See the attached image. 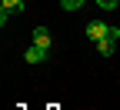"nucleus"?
Masks as SVG:
<instances>
[{
  "mask_svg": "<svg viewBox=\"0 0 120 110\" xmlns=\"http://www.w3.org/2000/svg\"><path fill=\"white\" fill-rule=\"evenodd\" d=\"M117 40H120V30L110 27V34L103 37V40H97V53H100V57H110V53H113V47H117Z\"/></svg>",
  "mask_w": 120,
  "mask_h": 110,
  "instance_id": "obj_1",
  "label": "nucleus"
},
{
  "mask_svg": "<svg viewBox=\"0 0 120 110\" xmlns=\"http://www.w3.org/2000/svg\"><path fill=\"white\" fill-rule=\"evenodd\" d=\"M34 43L43 47V50H50V30L47 27H34Z\"/></svg>",
  "mask_w": 120,
  "mask_h": 110,
  "instance_id": "obj_4",
  "label": "nucleus"
},
{
  "mask_svg": "<svg viewBox=\"0 0 120 110\" xmlns=\"http://www.w3.org/2000/svg\"><path fill=\"white\" fill-rule=\"evenodd\" d=\"M83 4V0H60V7H64V10H77Z\"/></svg>",
  "mask_w": 120,
  "mask_h": 110,
  "instance_id": "obj_6",
  "label": "nucleus"
},
{
  "mask_svg": "<svg viewBox=\"0 0 120 110\" xmlns=\"http://www.w3.org/2000/svg\"><path fill=\"white\" fill-rule=\"evenodd\" d=\"M107 34H110V27L103 23V20H90V23H87V37L94 40V43H97V40H103Z\"/></svg>",
  "mask_w": 120,
  "mask_h": 110,
  "instance_id": "obj_2",
  "label": "nucleus"
},
{
  "mask_svg": "<svg viewBox=\"0 0 120 110\" xmlns=\"http://www.w3.org/2000/svg\"><path fill=\"white\" fill-rule=\"evenodd\" d=\"M47 53H50V50H43V47L30 43V47H27V53H23V60H27V64H43V60H47Z\"/></svg>",
  "mask_w": 120,
  "mask_h": 110,
  "instance_id": "obj_3",
  "label": "nucleus"
},
{
  "mask_svg": "<svg viewBox=\"0 0 120 110\" xmlns=\"http://www.w3.org/2000/svg\"><path fill=\"white\" fill-rule=\"evenodd\" d=\"M97 4H100V7H103V10H113V7H117V4H120V0H97Z\"/></svg>",
  "mask_w": 120,
  "mask_h": 110,
  "instance_id": "obj_7",
  "label": "nucleus"
},
{
  "mask_svg": "<svg viewBox=\"0 0 120 110\" xmlns=\"http://www.w3.org/2000/svg\"><path fill=\"white\" fill-rule=\"evenodd\" d=\"M0 10H7V13H23V0H0Z\"/></svg>",
  "mask_w": 120,
  "mask_h": 110,
  "instance_id": "obj_5",
  "label": "nucleus"
}]
</instances>
